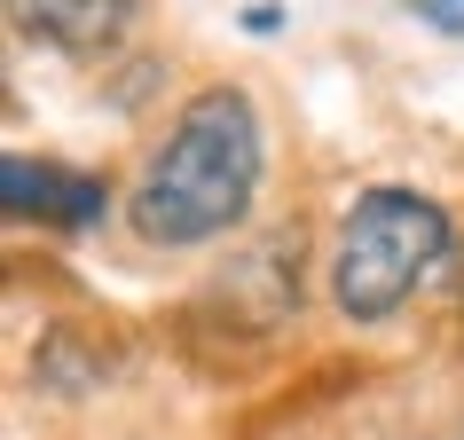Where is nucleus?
I'll return each mask as SVG.
<instances>
[{"label": "nucleus", "instance_id": "obj_3", "mask_svg": "<svg viewBox=\"0 0 464 440\" xmlns=\"http://www.w3.org/2000/svg\"><path fill=\"white\" fill-rule=\"evenodd\" d=\"M0 205L8 220H40V228H95L111 213V181L102 173H79V166H55V158H24L8 149L0 158Z\"/></svg>", "mask_w": 464, "mask_h": 440}, {"label": "nucleus", "instance_id": "obj_4", "mask_svg": "<svg viewBox=\"0 0 464 440\" xmlns=\"http://www.w3.org/2000/svg\"><path fill=\"white\" fill-rule=\"evenodd\" d=\"M142 0H8V24L55 55H111L134 32Z\"/></svg>", "mask_w": 464, "mask_h": 440}, {"label": "nucleus", "instance_id": "obj_5", "mask_svg": "<svg viewBox=\"0 0 464 440\" xmlns=\"http://www.w3.org/2000/svg\"><path fill=\"white\" fill-rule=\"evenodd\" d=\"M284 24V8H276V0H260V8H245V32H276Z\"/></svg>", "mask_w": 464, "mask_h": 440}, {"label": "nucleus", "instance_id": "obj_6", "mask_svg": "<svg viewBox=\"0 0 464 440\" xmlns=\"http://www.w3.org/2000/svg\"><path fill=\"white\" fill-rule=\"evenodd\" d=\"M457 299H464V260H457Z\"/></svg>", "mask_w": 464, "mask_h": 440}, {"label": "nucleus", "instance_id": "obj_1", "mask_svg": "<svg viewBox=\"0 0 464 440\" xmlns=\"http://www.w3.org/2000/svg\"><path fill=\"white\" fill-rule=\"evenodd\" d=\"M260 173H268V134H260L252 95L245 87H197L134 173L126 228L158 252L213 244L252 213Z\"/></svg>", "mask_w": 464, "mask_h": 440}, {"label": "nucleus", "instance_id": "obj_2", "mask_svg": "<svg viewBox=\"0 0 464 440\" xmlns=\"http://www.w3.org/2000/svg\"><path fill=\"white\" fill-rule=\"evenodd\" d=\"M457 244V228L425 189H362L339 220V244H331V299L346 322H386L410 307L417 283H433L440 260Z\"/></svg>", "mask_w": 464, "mask_h": 440}]
</instances>
